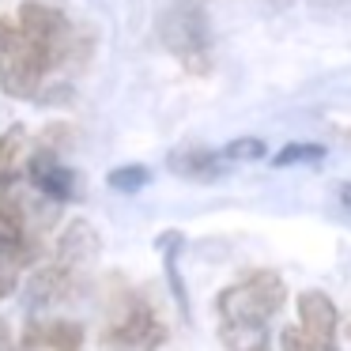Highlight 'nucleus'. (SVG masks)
Returning <instances> with one entry per match:
<instances>
[{"mask_svg":"<svg viewBox=\"0 0 351 351\" xmlns=\"http://www.w3.org/2000/svg\"><path fill=\"white\" fill-rule=\"evenodd\" d=\"M84 61V38L61 8L23 0L16 19H0V91L19 102H46L53 72Z\"/></svg>","mask_w":351,"mask_h":351,"instance_id":"1","label":"nucleus"},{"mask_svg":"<svg viewBox=\"0 0 351 351\" xmlns=\"http://www.w3.org/2000/svg\"><path fill=\"white\" fill-rule=\"evenodd\" d=\"M283 302H287V283L276 268L245 272L238 283L223 287L215 298V321H219V340L227 343V351L257 348L272 340L268 325L283 310Z\"/></svg>","mask_w":351,"mask_h":351,"instance_id":"2","label":"nucleus"},{"mask_svg":"<svg viewBox=\"0 0 351 351\" xmlns=\"http://www.w3.org/2000/svg\"><path fill=\"white\" fill-rule=\"evenodd\" d=\"M99 234H95L91 223L76 219L69 223L61 238H57L53 261L46 268L31 276L27 283V298H31L34 310H53V306H64L84 291L87 276H91L95 261H99Z\"/></svg>","mask_w":351,"mask_h":351,"instance_id":"3","label":"nucleus"},{"mask_svg":"<svg viewBox=\"0 0 351 351\" xmlns=\"http://www.w3.org/2000/svg\"><path fill=\"white\" fill-rule=\"evenodd\" d=\"M102 343L106 351H159L167 343V321L144 291L117 280L106 298Z\"/></svg>","mask_w":351,"mask_h":351,"instance_id":"4","label":"nucleus"},{"mask_svg":"<svg viewBox=\"0 0 351 351\" xmlns=\"http://www.w3.org/2000/svg\"><path fill=\"white\" fill-rule=\"evenodd\" d=\"M159 38L185 72L204 76L212 69V31H208V16L197 4H174V8L162 12Z\"/></svg>","mask_w":351,"mask_h":351,"instance_id":"5","label":"nucleus"},{"mask_svg":"<svg viewBox=\"0 0 351 351\" xmlns=\"http://www.w3.org/2000/svg\"><path fill=\"white\" fill-rule=\"evenodd\" d=\"M340 313L325 291H302L298 295V321L280 332V351H340L336 343Z\"/></svg>","mask_w":351,"mask_h":351,"instance_id":"6","label":"nucleus"},{"mask_svg":"<svg viewBox=\"0 0 351 351\" xmlns=\"http://www.w3.org/2000/svg\"><path fill=\"white\" fill-rule=\"evenodd\" d=\"M57 136H61V132L49 129L46 136H42L38 144L31 147V155H27V170H23V178H27V182H31L34 189L42 193V197L57 200V204H69V200H80V193H84V178H80L76 170H72L69 162L61 159Z\"/></svg>","mask_w":351,"mask_h":351,"instance_id":"7","label":"nucleus"},{"mask_svg":"<svg viewBox=\"0 0 351 351\" xmlns=\"http://www.w3.org/2000/svg\"><path fill=\"white\" fill-rule=\"evenodd\" d=\"M19 351H84V328L64 317L31 321L23 328Z\"/></svg>","mask_w":351,"mask_h":351,"instance_id":"8","label":"nucleus"},{"mask_svg":"<svg viewBox=\"0 0 351 351\" xmlns=\"http://www.w3.org/2000/svg\"><path fill=\"white\" fill-rule=\"evenodd\" d=\"M223 152H208V147H178L170 152L167 167L185 182H215L223 174Z\"/></svg>","mask_w":351,"mask_h":351,"instance_id":"9","label":"nucleus"},{"mask_svg":"<svg viewBox=\"0 0 351 351\" xmlns=\"http://www.w3.org/2000/svg\"><path fill=\"white\" fill-rule=\"evenodd\" d=\"M38 261V242H0V302L16 295L23 272Z\"/></svg>","mask_w":351,"mask_h":351,"instance_id":"10","label":"nucleus"},{"mask_svg":"<svg viewBox=\"0 0 351 351\" xmlns=\"http://www.w3.org/2000/svg\"><path fill=\"white\" fill-rule=\"evenodd\" d=\"M147 182H152V170L136 167V162H132V167H117V170H110V174H106V185H110V189H117V193H140Z\"/></svg>","mask_w":351,"mask_h":351,"instance_id":"11","label":"nucleus"},{"mask_svg":"<svg viewBox=\"0 0 351 351\" xmlns=\"http://www.w3.org/2000/svg\"><path fill=\"white\" fill-rule=\"evenodd\" d=\"M325 159V144H287L276 152L272 167H298V162H321Z\"/></svg>","mask_w":351,"mask_h":351,"instance_id":"12","label":"nucleus"},{"mask_svg":"<svg viewBox=\"0 0 351 351\" xmlns=\"http://www.w3.org/2000/svg\"><path fill=\"white\" fill-rule=\"evenodd\" d=\"M223 159L227 162H257L265 159V140L261 136H238L223 147Z\"/></svg>","mask_w":351,"mask_h":351,"instance_id":"13","label":"nucleus"},{"mask_svg":"<svg viewBox=\"0 0 351 351\" xmlns=\"http://www.w3.org/2000/svg\"><path fill=\"white\" fill-rule=\"evenodd\" d=\"M0 351H19V340L12 336L8 321H0Z\"/></svg>","mask_w":351,"mask_h":351,"instance_id":"14","label":"nucleus"},{"mask_svg":"<svg viewBox=\"0 0 351 351\" xmlns=\"http://www.w3.org/2000/svg\"><path fill=\"white\" fill-rule=\"evenodd\" d=\"M336 200H340V208L351 215V182H340V185H336Z\"/></svg>","mask_w":351,"mask_h":351,"instance_id":"15","label":"nucleus"},{"mask_svg":"<svg viewBox=\"0 0 351 351\" xmlns=\"http://www.w3.org/2000/svg\"><path fill=\"white\" fill-rule=\"evenodd\" d=\"M242 351H272V340H268V343H257V348H242Z\"/></svg>","mask_w":351,"mask_h":351,"instance_id":"16","label":"nucleus"},{"mask_svg":"<svg viewBox=\"0 0 351 351\" xmlns=\"http://www.w3.org/2000/svg\"><path fill=\"white\" fill-rule=\"evenodd\" d=\"M348 336H351V328H348Z\"/></svg>","mask_w":351,"mask_h":351,"instance_id":"17","label":"nucleus"}]
</instances>
